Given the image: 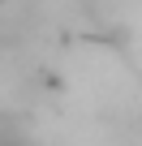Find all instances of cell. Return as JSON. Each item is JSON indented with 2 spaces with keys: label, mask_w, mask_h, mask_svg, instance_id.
Listing matches in <instances>:
<instances>
[{
  "label": "cell",
  "mask_w": 142,
  "mask_h": 146,
  "mask_svg": "<svg viewBox=\"0 0 142 146\" xmlns=\"http://www.w3.org/2000/svg\"><path fill=\"white\" fill-rule=\"evenodd\" d=\"M0 146H35L22 129H13V125H0Z\"/></svg>",
  "instance_id": "1"
}]
</instances>
